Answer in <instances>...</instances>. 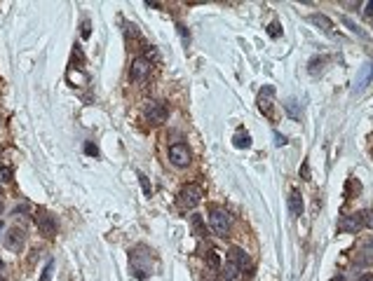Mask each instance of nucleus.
<instances>
[{
	"label": "nucleus",
	"instance_id": "obj_7",
	"mask_svg": "<svg viewBox=\"0 0 373 281\" xmlns=\"http://www.w3.org/2000/svg\"><path fill=\"white\" fill-rule=\"evenodd\" d=\"M228 260H233L235 265L240 267L242 277H246V279L254 274V262H251V258H249L242 249H230V253H228Z\"/></svg>",
	"mask_w": 373,
	"mask_h": 281
},
{
	"label": "nucleus",
	"instance_id": "obj_28",
	"mask_svg": "<svg viewBox=\"0 0 373 281\" xmlns=\"http://www.w3.org/2000/svg\"><path fill=\"white\" fill-rule=\"evenodd\" d=\"M267 33H270V38H279V23H270Z\"/></svg>",
	"mask_w": 373,
	"mask_h": 281
},
{
	"label": "nucleus",
	"instance_id": "obj_10",
	"mask_svg": "<svg viewBox=\"0 0 373 281\" xmlns=\"http://www.w3.org/2000/svg\"><path fill=\"white\" fill-rule=\"evenodd\" d=\"M272 96H275V89L270 85L263 87L261 94H258V110H261L267 119H272Z\"/></svg>",
	"mask_w": 373,
	"mask_h": 281
},
{
	"label": "nucleus",
	"instance_id": "obj_2",
	"mask_svg": "<svg viewBox=\"0 0 373 281\" xmlns=\"http://www.w3.org/2000/svg\"><path fill=\"white\" fill-rule=\"evenodd\" d=\"M364 227H373V211L352 213V216L341 218V223H338V230H341V232H359Z\"/></svg>",
	"mask_w": 373,
	"mask_h": 281
},
{
	"label": "nucleus",
	"instance_id": "obj_14",
	"mask_svg": "<svg viewBox=\"0 0 373 281\" xmlns=\"http://www.w3.org/2000/svg\"><path fill=\"white\" fill-rule=\"evenodd\" d=\"M207 270L212 272V274L221 272V256L216 251H207Z\"/></svg>",
	"mask_w": 373,
	"mask_h": 281
},
{
	"label": "nucleus",
	"instance_id": "obj_27",
	"mask_svg": "<svg viewBox=\"0 0 373 281\" xmlns=\"http://www.w3.org/2000/svg\"><path fill=\"white\" fill-rule=\"evenodd\" d=\"M300 178H303V181H310V164L308 162H303V166H300Z\"/></svg>",
	"mask_w": 373,
	"mask_h": 281
},
{
	"label": "nucleus",
	"instance_id": "obj_18",
	"mask_svg": "<svg viewBox=\"0 0 373 281\" xmlns=\"http://www.w3.org/2000/svg\"><path fill=\"white\" fill-rule=\"evenodd\" d=\"M190 223H192V230H195V234H197V237H202V234H204L202 216H197V213H192V216H190Z\"/></svg>",
	"mask_w": 373,
	"mask_h": 281
},
{
	"label": "nucleus",
	"instance_id": "obj_30",
	"mask_svg": "<svg viewBox=\"0 0 373 281\" xmlns=\"http://www.w3.org/2000/svg\"><path fill=\"white\" fill-rule=\"evenodd\" d=\"M275 145H287V139H284L279 131H275Z\"/></svg>",
	"mask_w": 373,
	"mask_h": 281
},
{
	"label": "nucleus",
	"instance_id": "obj_12",
	"mask_svg": "<svg viewBox=\"0 0 373 281\" xmlns=\"http://www.w3.org/2000/svg\"><path fill=\"white\" fill-rule=\"evenodd\" d=\"M373 77V61H366V64L359 68V73H357V80H354V92H362L364 87L371 82Z\"/></svg>",
	"mask_w": 373,
	"mask_h": 281
},
{
	"label": "nucleus",
	"instance_id": "obj_33",
	"mask_svg": "<svg viewBox=\"0 0 373 281\" xmlns=\"http://www.w3.org/2000/svg\"><path fill=\"white\" fill-rule=\"evenodd\" d=\"M357 281H373V274H362Z\"/></svg>",
	"mask_w": 373,
	"mask_h": 281
},
{
	"label": "nucleus",
	"instance_id": "obj_29",
	"mask_svg": "<svg viewBox=\"0 0 373 281\" xmlns=\"http://www.w3.org/2000/svg\"><path fill=\"white\" fill-rule=\"evenodd\" d=\"M89 33H92V26H89V22H82V28H80V35H82V38H89Z\"/></svg>",
	"mask_w": 373,
	"mask_h": 281
},
{
	"label": "nucleus",
	"instance_id": "obj_35",
	"mask_svg": "<svg viewBox=\"0 0 373 281\" xmlns=\"http://www.w3.org/2000/svg\"><path fill=\"white\" fill-rule=\"evenodd\" d=\"M0 232H2V220H0Z\"/></svg>",
	"mask_w": 373,
	"mask_h": 281
},
{
	"label": "nucleus",
	"instance_id": "obj_37",
	"mask_svg": "<svg viewBox=\"0 0 373 281\" xmlns=\"http://www.w3.org/2000/svg\"><path fill=\"white\" fill-rule=\"evenodd\" d=\"M0 211H2V202H0Z\"/></svg>",
	"mask_w": 373,
	"mask_h": 281
},
{
	"label": "nucleus",
	"instance_id": "obj_25",
	"mask_svg": "<svg viewBox=\"0 0 373 281\" xmlns=\"http://www.w3.org/2000/svg\"><path fill=\"white\" fill-rule=\"evenodd\" d=\"M78 61V64H85V56H82V49L75 45V49H73V64Z\"/></svg>",
	"mask_w": 373,
	"mask_h": 281
},
{
	"label": "nucleus",
	"instance_id": "obj_26",
	"mask_svg": "<svg viewBox=\"0 0 373 281\" xmlns=\"http://www.w3.org/2000/svg\"><path fill=\"white\" fill-rule=\"evenodd\" d=\"M359 190H362V185H359V183H354V181H350V183H347V192H345V195L350 197L352 192H359Z\"/></svg>",
	"mask_w": 373,
	"mask_h": 281
},
{
	"label": "nucleus",
	"instance_id": "obj_38",
	"mask_svg": "<svg viewBox=\"0 0 373 281\" xmlns=\"http://www.w3.org/2000/svg\"><path fill=\"white\" fill-rule=\"evenodd\" d=\"M371 155H373V150H371Z\"/></svg>",
	"mask_w": 373,
	"mask_h": 281
},
{
	"label": "nucleus",
	"instance_id": "obj_3",
	"mask_svg": "<svg viewBox=\"0 0 373 281\" xmlns=\"http://www.w3.org/2000/svg\"><path fill=\"white\" fill-rule=\"evenodd\" d=\"M202 197H204L202 185L190 183V185H186V187H181V192H179V197H176V204H179V209L188 211V209H195V206L200 204Z\"/></svg>",
	"mask_w": 373,
	"mask_h": 281
},
{
	"label": "nucleus",
	"instance_id": "obj_4",
	"mask_svg": "<svg viewBox=\"0 0 373 281\" xmlns=\"http://www.w3.org/2000/svg\"><path fill=\"white\" fill-rule=\"evenodd\" d=\"M209 225H212V230L218 237H225V234L230 232V227H233V218H230L228 211L213 206L212 211H209Z\"/></svg>",
	"mask_w": 373,
	"mask_h": 281
},
{
	"label": "nucleus",
	"instance_id": "obj_11",
	"mask_svg": "<svg viewBox=\"0 0 373 281\" xmlns=\"http://www.w3.org/2000/svg\"><path fill=\"white\" fill-rule=\"evenodd\" d=\"M35 223H38V230L43 232V237L52 239L56 234V220L52 216H47V213H38L35 216Z\"/></svg>",
	"mask_w": 373,
	"mask_h": 281
},
{
	"label": "nucleus",
	"instance_id": "obj_8",
	"mask_svg": "<svg viewBox=\"0 0 373 281\" xmlns=\"http://www.w3.org/2000/svg\"><path fill=\"white\" fill-rule=\"evenodd\" d=\"M150 75V61L146 56H136L134 61H132V68H129V77L134 80V82H146Z\"/></svg>",
	"mask_w": 373,
	"mask_h": 281
},
{
	"label": "nucleus",
	"instance_id": "obj_24",
	"mask_svg": "<svg viewBox=\"0 0 373 281\" xmlns=\"http://www.w3.org/2000/svg\"><path fill=\"white\" fill-rule=\"evenodd\" d=\"M85 152L89 155V157H99V148H96L94 143H89V140L85 143Z\"/></svg>",
	"mask_w": 373,
	"mask_h": 281
},
{
	"label": "nucleus",
	"instance_id": "obj_15",
	"mask_svg": "<svg viewBox=\"0 0 373 281\" xmlns=\"http://www.w3.org/2000/svg\"><path fill=\"white\" fill-rule=\"evenodd\" d=\"M310 22L315 23V26H321V31H326L329 35L333 33V23H331L324 14H312V17H310Z\"/></svg>",
	"mask_w": 373,
	"mask_h": 281
},
{
	"label": "nucleus",
	"instance_id": "obj_6",
	"mask_svg": "<svg viewBox=\"0 0 373 281\" xmlns=\"http://www.w3.org/2000/svg\"><path fill=\"white\" fill-rule=\"evenodd\" d=\"M169 162L174 164V166H179V169L188 166V164H190V148H188L186 143H174V145H169Z\"/></svg>",
	"mask_w": 373,
	"mask_h": 281
},
{
	"label": "nucleus",
	"instance_id": "obj_17",
	"mask_svg": "<svg viewBox=\"0 0 373 281\" xmlns=\"http://www.w3.org/2000/svg\"><path fill=\"white\" fill-rule=\"evenodd\" d=\"M235 145H237V148H249V145H251V136H249V131H244V129L235 131Z\"/></svg>",
	"mask_w": 373,
	"mask_h": 281
},
{
	"label": "nucleus",
	"instance_id": "obj_23",
	"mask_svg": "<svg viewBox=\"0 0 373 281\" xmlns=\"http://www.w3.org/2000/svg\"><path fill=\"white\" fill-rule=\"evenodd\" d=\"M12 178V169L10 166H0V183H7Z\"/></svg>",
	"mask_w": 373,
	"mask_h": 281
},
{
	"label": "nucleus",
	"instance_id": "obj_16",
	"mask_svg": "<svg viewBox=\"0 0 373 281\" xmlns=\"http://www.w3.org/2000/svg\"><path fill=\"white\" fill-rule=\"evenodd\" d=\"M240 274H242V272H240V267L235 265L233 260H228V262H225V267H223V279L225 281H235Z\"/></svg>",
	"mask_w": 373,
	"mask_h": 281
},
{
	"label": "nucleus",
	"instance_id": "obj_31",
	"mask_svg": "<svg viewBox=\"0 0 373 281\" xmlns=\"http://www.w3.org/2000/svg\"><path fill=\"white\" fill-rule=\"evenodd\" d=\"M364 7H366V10H364V14H366V17H373V0H371V2H366Z\"/></svg>",
	"mask_w": 373,
	"mask_h": 281
},
{
	"label": "nucleus",
	"instance_id": "obj_19",
	"mask_svg": "<svg viewBox=\"0 0 373 281\" xmlns=\"http://www.w3.org/2000/svg\"><path fill=\"white\" fill-rule=\"evenodd\" d=\"M136 178H139L141 187H143V195H146V197H150V195H153V187H150V183H148V176L139 171V173H136Z\"/></svg>",
	"mask_w": 373,
	"mask_h": 281
},
{
	"label": "nucleus",
	"instance_id": "obj_13",
	"mask_svg": "<svg viewBox=\"0 0 373 281\" xmlns=\"http://www.w3.org/2000/svg\"><path fill=\"white\" fill-rule=\"evenodd\" d=\"M289 213L293 218H298L303 213V197L298 190H291V195H289Z\"/></svg>",
	"mask_w": 373,
	"mask_h": 281
},
{
	"label": "nucleus",
	"instance_id": "obj_36",
	"mask_svg": "<svg viewBox=\"0 0 373 281\" xmlns=\"http://www.w3.org/2000/svg\"><path fill=\"white\" fill-rule=\"evenodd\" d=\"M0 270H2V260H0Z\"/></svg>",
	"mask_w": 373,
	"mask_h": 281
},
{
	"label": "nucleus",
	"instance_id": "obj_5",
	"mask_svg": "<svg viewBox=\"0 0 373 281\" xmlns=\"http://www.w3.org/2000/svg\"><path fill=\"white\" fill-rule=\"evenodd\" d=\"M143 117L148 119L150 124H162L169 117V106L164 101H148L143 106Z\"/></svg>",
	"mask_w": 373,
	"mask_h": 281
},
{
	"label": "nucleus",
	"instance_id": "obj_20",
	"mask_svg": "<svg viewBox=\"0 0 373 281\" xmlns=\"http://www.w3.org/2000/svg\"><path fill=\"white\" fill-rule=\"evenodd\" d=\"M343 23H345V26H347V28H350L352 33H357V35H359V38H369V35H366V33H364L362 28H359V26H357V23L352 22V19H347V17H345V19H343Z\"/></svg>",
	"mask_w": 373,
	"mask_h": 281
},
{
	"label": "nucleus",
	"instance_id": "obj_1",
	"mask_svg": "<svg viewBox=\"0 0 373 281\" xmlns=\"http://www.w3.org/2000/svg\"><path fill=\"white\" fill-rule=\"evenodd\" d=\"M129 265H132V272L143 281L153 270V251L148 246H143V244L134 246L129 251Z\"/></svg>",
	"mask_w": 373,
	"mask_h": 281
},
{
	"label": "nucleus",
	"instance_id": "obj_32",
	"mask_svg": "<svg viewBox=\"0 0 373 281\" xmlns=\"http://www.w3.org/2000/svg\"><path fill=\"white\" fill-rule=\"evenodd\" d=\"M26 211H28V206H26V204L17 206V209H14V216H19V213H26Z\"/></svg>",
	"mask_w": 373,
	"mask_h": 281
},
{
	"label": "nucleus",
	"instance_id": "obj_9",
	"mask_svg": "<svg viewBox=\"0 0 373 281\" xmlns=\"http://www.w3.org/2000/svg\"><path fill=\"white\" fill-rule=\"evenodd\" d=\"M24 244H26V232H24L22 227H12L10 232L5 234V246L12 253H19L24 249Z\"/></svg>",
	"mask_w": 373,
	"mask_h": 281
},
{
	"label": "nucleus",
	"instance_id": "obj_22",
	"mask_svg": "<svg viewBox=\"0 0 373 281\" xmlns=\"http://www.w3.org/2000/svg\"><path fill=\"white\" fill-rule=\"evenodd\" d=\"M287 113H289V115H291L293 119L300 117V110L296 108V101H289V103H287Z\"/></svg>",
	"mask_w": 373,
	"mask_h": 281
},
{
	"label": "nucleus",
	"instance_id": "obj_21",
	"mask_svg": "<svg viewBox=\"0 0 373 281\" xmlns=\"http://www.w3.org/2000/svg\"><path fill=\"white\" fill-rule=\"evenodd\" d=\"M52 270H54V260H47L43 274H40V281H50V279H52Z\"/></svg>",
	"mask_w": 373,
	"mask_h": 281
},
{
	"label": "nucleus",
	"instance_id": "obj_34",
	"mask_svg": "<svg viewBox=\"0 0 373 281\" xmlns=\"http://www.w3.org/2000/svg\"><path fill=\"white\" fill-rule=\"evenodd\" d=\"M331 281H345V279H343L341 274H338V277H333V279H331Z\"/></svg>",
	"mask_w": 373,
	"mask_h": 281
}]
</instances>
